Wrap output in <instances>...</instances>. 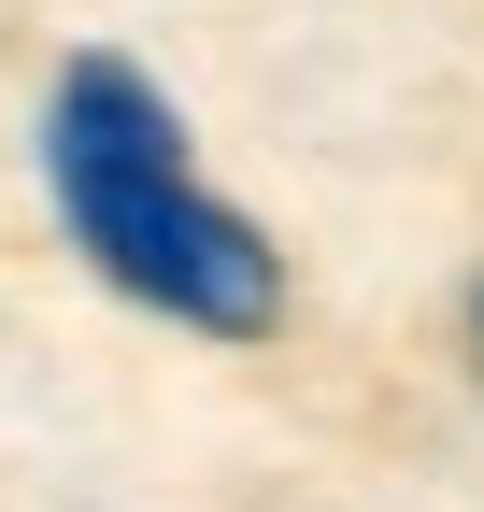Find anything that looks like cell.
<instances>
[{
    "label": "cell",
    "instance_id": "6da1fadb",
    "mask_svg": "<svg viewBox=\"0 0 484 512\" xmlns=\"http://www.w3.org/2000/svg\"><path fill=\"white\" fill-rule=\"evenodd\" d=\"M43 185H57V214H72V242L143 313H171V328L257 342L285 313V256L257 242V214H228L186 171V128H171V100L129 72V57H72V72H57V100H43Z\"/></svg>",
    "mask_w": 484,
    "mask_h": 512
},
{
    "label": "cell",
    "instance_id": "7a4b0ae2",
    "mask_svg": "<svg viewBox=\"0 0 484 512\" xmlns=\"http://www.w3.org/2000/svg\"><path fill=\"white\" fill-rule=\"evenodd\" d=\"M470 328H484V299H470Z\"/></svg>",
    "mask_w": 484,
    "mask_h": 512
}]
</instances>
